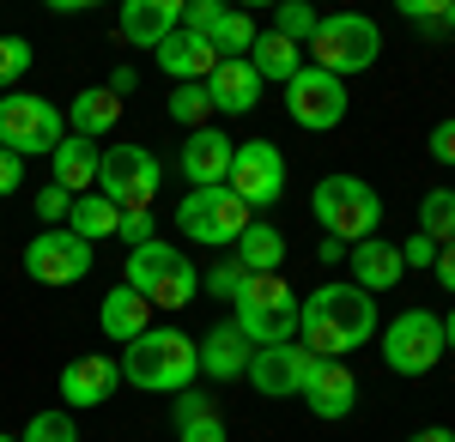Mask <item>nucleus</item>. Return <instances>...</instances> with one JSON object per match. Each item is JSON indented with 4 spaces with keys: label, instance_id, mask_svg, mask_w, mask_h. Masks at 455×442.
Masks as SVG:
<instances>
[{
    "label": "nucleus",
    "instance_id": "nucleus-1",
    "mask_svg": "<svg viewBox=\"0 0 455 442\" xmlns=\"http://www.w3.org/2000/svg\"><path fill=\"white\" fill-rule=\"evenodd\" d=\"M377 340V297L358 285H315L298 309V345H310L315 358H347L358 345Z\"/></svg>",
    "mask_w": 455,
    "mask_h": 442
},
{
    "label": "nucleus",
    "instance_id": "nucleus-2",
    "mask_svg": "<svg viewBox=\"0 0 455 442\" xmlns=\"http://www.w3.org/2000/svg\"><path fill=\"white\" fill-rule=\"evenodd\" d=\"M122 382L128 388H140V394H182V388H195V370H201V351L188 334H176V328H146L140 340L122 345Z\"/></svg>",
    "mask_w": 455,
    "mask_h": 442
},
{
    "label": "nucleus",
    "instance_id": "nucleus-3",
    "mask_svg": "<svg viewBox=\"0 0 455 442\" xmlns=\"http://www.w3.org/2000/svg\"><path fill=\"white\" fill-rule=\"evenodd\" d=\"M231 309H237L231 321L243 328V340L261 351V345H291L298 340V309H304V297L285 285L280 272H243Z\"/></svg>",
    "mask_w": 455,
    "mask_h": 442
},
{
    "label": "nucleus",
    "instance_id": "nucleus-4",
    "mask_svg": "<svg viewBox=\"0 0 455 442\" xmlns=\"http://www.w3.org/2000/svg\"><path fill=\"white\" fill-rule=\"evenodd\" d=\"M310 212H315V225H322L328 237L352 249V242L377 237V225H383V194H377L364 176H322L315 194H310Z\"/></svg>",
    "mask_w": 455,
    "mask_h": 442
},
{
    "label": "nucleus",
    "instance_id": "nucleus-5",
    "mask_svg": "<svg viewBox=\"0 0 455 442\" xmlns=\"http://www.w3.org/2000/svg\"><path fill=\"white\" fill-rule=\"evenodd\" d=\"M122 285H134L152 309H182L195 297V261L176 249V242H140V249H128V267H122Z\"/></svg>",
    "mask_w": 455,
    "mask_h": 442
},
{
    "label": "nucleus",
    "instance_id": "nucleus-6",
    "mask_svg": "<svg viewBox=\"0 0 455 442\" xmlns=\"http://www.w3.org/2000/svg\"><path fill=\"white\" fill-rule=\"evenodd\" d=\"M68 139V115L36 91H6L0 98V152L12 158H55V146Z\"/></svg>",
    "mask_w": 455,
    "mask_h": 442
},
{
    "label": "nucleus",
    "instance_id": "nucleus-7",
    "mask_svg": "<svg viewBox=\"0 0 455 442\" xmlns=\"http://www.w3.org/2000/svg\"><path fill=\"white\" fill-rule=\"evenodd\" d=\"M310 55H315L322 73L347 79V73L377 67L383 31H377V19H364V12H322V25H315V36H310Z\"/></svg>",
    "mask_w": 455,
    "mask_h": 442
},
{
    "label": "nucleus",
    "instance_id": "nucleus-8",
    "mask_svg": "<svg viewBox=\"0 0 455 442\" xmlns=\"http://www.w3.org/2000/svg\"><path fill=\"white\" fill-rule=\"evenodd\" d=\"M249 225V206L231 194V188H188L182 206H176V231L188 242H201V249H237Z\"/></svg>",
    "mask_w": 455,
    "mask_h": 442
},
{
    "label": "nucleus",
    "instance_id": "nucleus-9",
    "mask_svg": "<svg viewBox=\"0 0 455 442\" xmlns=\"http://www.w3.org/2000/svg\"><path fill=\"white\" fill-rule=\"evenodd\" d=\"M158 182H164V164L146 146H128V139L104 146V158H98V194H109L122 212H152Z\"/></svg>",
    "mask_w": 455,
    "mask_h": 442
},
{
    "label": "nucleus",
    "instance_id": "nucleus-10",
    "mask_svg": "<svg viewBox=\"0 0 455 442\" xmlns=\"http://www.w3.org/2000/svg\"><path fill=\"white\" fill-rule=\"evenodd\" d=\"M443 358V315L431 309H407L383 328V364L395 375H425Z\"/></svg>",
    "mask_w": 455,
    "mask_h": 442
},
{
    "label": "nucleus",
    "instance_id": "nucleus-11",
    "mask_svg": "<svg viewBox=\"0 0 455 442\" xmlns=\"http://www.w3.org/2000/svg\"><path fill=\"white\" fill-rule=\"evenodd\" d=\"M225 188L249 206V212H261V206H274L285 194V158L274 139H243L237 152H231V176H225Z\"/></svg>",
    "mask_w": 455,
    "mask_h": 442
},
{
    "label": "nucleus",
    "instance_id": "nucleus-12",
    "mask_svg": "<svg viewBox=\"0 0 455 442\" xmlns=\"http://www.w3.org/2000/svg\"><path fill=\"white\" fill-rule=\"evenodd\" d=\"M347 103H352L347 98V79H334V73H322V67H298V79L285 85V109H291V122L310 128V134L340 128Z\"/></svg>",
    "mask_w": 455,
    "mask_h": 442
},
{
    "label": "nucleus",
    "instance_id": "nucleus-13",
    "mask_svg": "<svg viewBox=\"0 0 455 442\" xmlns=\"http://www.w3.org/2000/svg\"><path fill=\"white\" fill-rule=\"evenodd\" d=\"M182 31L207 36L219 61H249V49H255V19L225 6V0H188L182 6Z\"/></svg>",
    "mask_w": 455,
    "mask_h": 442
},
{
    "label": "nucleus",
    "instance_id": "nucleus-14",
    "mask_svg": "<svg viewBox=\"0 0 455 442\" xmlns=\"http://www.w3.org/2000/svg\"><path fill=\"white\" fill-rule=\"evenodd\" d=\"M315 358L310 345H261L255 358H249V388L255 394H267V400H285V394H304L310 388V375H315Z\"/></svg>",
    "mask_w": 455,
    "mask_h": 442
},
{
    "label": "nucleus",
    "instance_id": "nucleus-15",
    "mask_svg": "<svg viewBox=\"0 0 455 442\" xmlns=\"http://www.w3.org/2000/svg\"><path fill=\"white\" fill-rule=\"evenodd\" d=\"M25 272L36 285H79L92 272V242H79L61 225V231H43V237L25 242Z\"/></svg>",
    "mask_w": 455,
    "mask_h": 442
},
{
    "label": "nucleus",
    "instance_id": "nucleus-16",
    "mask_svg": "<svg viewBox=\"0 0 455 442\" xmlns=\"http://www.w3.org/2000/svg\"><path fill=\"white\" fill-rule=\"evenodd\" d=\"M152 61H158V73H164V79H176V85H207L212 67H219L212 43H207V36H195V31H182V25H176V31L152 49Z\"/></svg>",
    "mask_w": 455,
    "mask_h": 442
},
{
    "label": "nucleus",
    "instance_id": "nucleus-17",
    "mask_svg": "<svg viewBox=\"0 0 455 442\" xmlns=\"http://www.w3.org/2000/svg\"><path fill=\"white\" fill-rule=\"evenodd\" d=\"M231 134L225 128H195V134L182 139V176H188V188H225V176H231Z\"/></svg>",
    "mask_w": 455,
    "mask_h": 442
},
{
    "label": "nucleus",
    "instance_id": "nucleus-18",
    "mask_svg": "<svg viewBox=\"0 0 455 442\" xmlns=\"http://www.w3.org/2000/svg\"><path fill=\"white\" fill-rule=\"evenodd\" d=\"M347 267L358 272L352 285H358V291H371V297L407 279V261H401V242H388L383 231H377V237H364V242H352V249H347Z\"/></svg>",
    "mask_w": 455,
    "mask_h": 442
},
{
    "label": "nucleus",
    "instance_id": "nucleus-19",
    "mask_svg": "<svg viewBox=\"0 0 455 442\" xmlns=\"http://www.w3.org/2000/svg\"><path fill=\"white\" fill-rule=\"evenodd\" d=\"M116 388H122V364L116 358H73L68 370H61V400H68V412L104 406Z\"/></svg>",
    "mask_w": 455,
    "mask_h": 442
},
{
    "label": "nucleus",
    "instance_id": "nucleus-20",
    "mask_svg": "<svg viewBox=\"0 0 455 442\" xmlns=\"http://www.w3.org/2000/svg\"><path fill=\"white\" fill-rule=\"evenodd\" d=\"M195 351H201V375H212V382H237V375H249V358H255V345L243 340L237 321H212L207 340L195 345Z\"/></svg>",
    "mask_w": 455,
    "mask_h": 442
},
{
    "label": "nucleus",
    "instance_id": "nucleus-21",
    "mask_svg": "<svg viewBox=\"0 0 455 442\" xmlns=\"http://www.w3.org/2000/svg\"><path fill=\"white\" fill-rule=\"evenodd\" d=\"M304 406L315 412V418H347L352 406H358V375L340 364V358H322L310 375V388H304Z\"/></svg>",
    "mask_w": 455,
    "mask_h": 442
},
{
    "label": "nucleus",
    "instance_id": "nucleus-22",
    "mask_svg": "<svg viewBox=\"0 0 455 442\" xmlns=\"http://www.w3.org/2000/svg\"><path fill=\"white\" fill-rule=\"evenodd\" d=\"M182 25V0H128L122 6V43L128 49H158Z\"/></svg>",
    "mask_w": 455,
    "mask_h": 442
},
{
    "label": "nucleus",
    "instance_id": "nucleus-23",
    "mask_svg": "<svg viewBox=\"0 0 455 442\" xmlns=\"http://www.w3.org/2000/svg\"><path fill=\"white\" fill-rule=\"evenodd\" d=\"M109 128H122V98H116L109 85H85V91L68 103V134H79V139L98 146Z\"/></svg>",
    "mask_w": 455,
    "mask_h": 442
},
{
    "label": "nucleus",
    "instance_id": "nucleus-24",
    "mask_svg": "<svg viewBox=\"0 0 455 442\" xmlns=\"http://www.w3.org/2000/svg\"><path fill=\"white\" fill-rule=\"evenodd\" d=\"M207 98L219 115H249L255 103H261V79H255V67L249 61H219L207 79Z\"/></svg>",
    "mask_w": 455,
    "mask_h": 442
},
{
    "label": "nucleus",
    "instance_id": "nucleus-25",
    "mask_svg": "<svg viewBox=\"0 0 455 442\" xmlns=\"http://www.w3.org/2000/svg\"><path fill=\"white\" fill-rule=\"evenodd\" d=\"M98 158H104V152H98L92 139L68 134L61 146H55V158H49V164H55L49 182H55V188H68L73 201H79V194H92V188H98Z\"/></svg>",
    "mask_w": 455,
    "mask_h": 442
},
{
    "label": "nucleus",
    "instance_id": "nucleus-26",
    "mask_svg": "<svg viewBox=\"0 0 455 442\" xmlns=\"http://www.w3.org/2000/svg\"><path fill=\"white\" fill-rule=\"evenodd\" d=\"M98 328H104L109 340H122V345L140 340L146 328H152V304H146L134 285H116V291L104 297V309H98Z\"/></svg>",
    "mask_w": 455,
    "mask_h": 442
},
{
    "label": "nucleus",
    "instance_id": "nucleus-27",
    "mask_svg": "<svg viewBox=\"0 0 455 442\" xmlns=\"http://www.w3.org/2000/svg\"><path fill=\"white\" fill-rule=\"evenodd\" d=\"M249 67H255V79L267 85V79H280V85H291L298 79V43L280 31H255V49H249Z\"/></svg>",
    "mask_w": 455,
    "mask_h": 442
},
{
    "label": "nucleus",
    "instance_id": "nucleus-28",
    "mask_svg": "<svg viewBox=\"0 0 455 442\" xmlns=\"http://www.w3.org/2000/svg\"><path fill=\"white\" fill-rule=\"evenodd\" d=\"M68 231H73L79 242H104V237H116V231H122V206L92 188V194H79V201H73Z\"/></svg>",
    "mask_w": 455,
    "mask_h": 442
},
{
    "label": "nucleus",
    "instance_id": "nucleus-29",
    "mask_svg": "<svg viewBox=\"0 0 455 442\" xmlns=\"http://www.w3.org/2000/svg\"><path fill=\"white\" fill-rule=\"evenodd\" d=\"M237 267L243 272H280L285 267V237L274 225H249L237 237Z\"/></svg>",
    "mask_w": 455,
    "mask_h": 442
},
{
    "label": "nucleus",
    "instance_id": "nucleus-30",
    "mask_svg": "<svg viewBox=\"0 0 455 442\" xmlns=\"http://www.w3.org/2000/svg\"><path fill=\"white\" fill-rule=\"evenodd\" d=\"M419 237H431L437 249L455 242V188H431L419 201Z\"/></svg>",
    "mask_w": 455,
    "mask_h": 442
},
{
    "label": "nucleus",
    "instance_id": "nucleus-31",
    "mask_svg": "<svg viewBox=\"0 0 455 442\" xmlns=\"http://www.w3.org/2000/svg\"><path fill=\"white\" fill-rule=\"evenodd\" d=\"M31 73V43L12 31H0V98L6 91H19V79Z\"/></svg>",
    "mask_w": 455,
    "mask_h": 442
},
{
    "label": "nucleus",
    "instance_id": "nucleus-32",
    "mask_svg": "<svg viewBox=\"0 0 455 442\" xmlns=\"http://www.w3.org/2000/svg\"><path fill=\"white\" fill-rule=\"evenodd\" d=\"M207 115H212L207 85H176V91H171V122H182L188 134H195V128H207Z\"/></svg>",
    "mask_w": 455,
    "mask_h": 442
},
{
    "label": "nucleus",
    "instance_id": "nucleus-33",
    "mask_svg": "<svg viewBox=\"0 0 455 442\" xmlns=\"http://www.w3.org/2000/svg\"><path fill=\"white\" fill-rule=\"evenodd\" d=\"M315 25H322V12H315L310 0H285L280 12H274V31H280V36H291V43H310V36H315Z\"/></svg>",
    "mask_w": 455,
    "mask_h": 442
},
{
    "label": "nucleus",
    "instance_id": "nucleus-34",
    "mask_svg": "<svg viewBox=\"0 0 455 442\" xmlns=\"http://www.w3.org/2000/svg\"><path fill=\"white\" fill-rule=\"evenodd\" d=\"M19 442H79V424L68 412H36L31 424L19 430Z\"/></svg>",
    "mask_w": 455,
    "mask_h": 442
},
{
    "label": "nucleus",
    "instance_id": "nucleus-35",
    "mask_svg": "<svg viewBox=\"0 0 455 442\" xmlns=\"http://www.w3.org/2000/svg\"><path fill=\"white\" fill-rule=\"evenodd\" d=\"M68 212H73L68 188H55V182H43V188H36V218H43L49 231H61V225H68Z\"/></svg>",
    "mask_w": 455,
    "mask_h": 442
},
{
    "label": "nucleus",
    "instance_id": "nucleus-36",
    "mask_svg": "<svg viewBox=\"0 0 455 442\" xmlns=\"http://www.w3.org/2000/svg\"><path fill=\"white\" fill-rule=\"evenodd\" d=\"M176 442H231V430H225L219 412H212V418H182V424H176Z\"/></svg>",
    "mask_w": 455,
    "mask_h": 442
},
{
    "label": "nucleus",
    "instance_id": "nucleus-37",
    "mask_svg": "<svg viewBox=\"0 0 455 442\" xmlns=\"http://www.w3.org/2000/svg\"><path fill=\"white\" fill-rule=\"evenodd\" d=\"M401 19L425 25V36H443V0H401Z\"/></svg>",
    "mask_w": 455,
    "mask_h": 442
},
{
    "label": "nucleus",
    "instance_id": "nucleus-38",
    "mask_svg": "<svg viewBox=\"0 0 455 442\" xmlns=\"http://www.w3.org/2000/svg\"><path fill=\"white\" fill-rule=\"evenodd\" d=\"M237 285H243V267H237V261H212V267H207V291H212V297H225V304H231V297H237Z\"/></svg>",
    "mask_w": 455,
    "mask_h": 442
},
{
    "label": "nucleus",
    "instance_id": "nucleus-39",
    "mask_svg": "<svg viewBox=\"0 0 455 442\" xmlns=\"http://www.w3.org/2000/svg\"><path fill=\"white\" fill-rule=\"evenodd\" d=\"M152 231H158L152 212H122V231H116V237L128 242V249H140V242H152Z\"/></svg>",
    "mask_w": 455,
    "mask_h": 442
},
{
    "label": "nucleus",
    "instance_id": "nucleus-40",
    "mask_svg": "<svg viewBox=\"0 0 455 442\" xmlns=\"http://www.w3.org/2000/svg\"><path fill=\"white\" fill-rule=\"evenodd\" d=\"M425 152H431L437 164H455V115H450V122H437V128H431V139H425Z\"/></svg>",
    "mask_w": 455,
    "mask_h": 442
},
{
    "label": "nucleus",
    "instance_id": "nucleus-41",
    "mask_svg": "<svg viewBox=\"0 0 455 442\" xmlns=\"http://www.w3.org/2000/svg\"><path fill=\"white\" fill-rule=\"evenodd\" d=\"M401 261H407V267H431V261H437V242L413 231V237L401 242Z\"/></svg>",
    "mask_w": 455,
    "mask_h": 442
},
{
    "label": "nucleus",
    "instance_id": "nucleus-42",
    "mask_svg": "<svg viewBox=\"0 0 455 442\" xmlns=\"http://www.w3.org/2000/svg\"><path fill=\"white\" fill-rule=\"evenodd\" d=\"M19 188H25V158L0 152V201H6V194H19Z\"/></svg>",
    "mask_w": 455,
    "mask_h": 442
},
{
    "label": "nucleus",
    "instance_id": "nucleus-43",
    "mask_svg": "<svg viewBox=\"0 0 455 442\" xmlns=\"http://www.w3.org/2000/svg\"><path fill=\"white\" fill-rule=\"evenodd\" d=\"M431 272H437V285H443V291H455V242H443V249H437Z\"/></svg>",
    "mask_w": 455,
    "mask_h": 442
},
{
    "label": "nucleus",
    "instance_id": "nucleus-44",
    "mask_svg": "<svg viewBox=\"0 0 455 442\" xmlns=\"http://www.w3.org/2000/svg\"><path fill=\"white\" fill-rule=\"evenodd\" d=\"M134 85H140V73H134V67H116V73H109V91H116V98H128Z\"/></svg>",
    "mask_w": 455,
    "mask_h": 442
},
{
    "label": "nucleus",
    "instance_id": "nucleus-45",
    "mask_svg": "<svg viewBox=\"0 0 455 442\" xmlns=\"http://www.w3.org/2000/svg\"><path fill=\"white\" fill-rule=\"evenodd\" d=\"M407 442H455V430H443V424H425V430H413Z\"/></svg>",
    "mask_w": 455,
    "mask_h": 442
},
{
    "label": "nucleus",
    "instance_id": "nucleus-46",
    "mask_svg": "<svg viewBox=\"0 0 455 442\" xmlns=\"http://www.w3.org/2000/svg\"><path fill=\"white\" fill-rule=\"evenodd\" d=\"M443 351H455V309L443 315Z\"/></svg>",
    "mask_w": 455,
    "mask_h": 442
},
{
    "label": "nucleus",
    "instance_id": "nucleus-47",
    "mask_svg": "<svg viewBox=\"0 0 455 442\" xmlns=\"http://www.w3.org/2000/svg\"><path fill=\"white\" fill-rule=\"evenodd\" d=\"M443 36H455V0H443Z\"/></svg>",
    "mask_w": 455,
    "mask_h": 442
},
{
    "label": "nucleus",
    "instance_id": "nucleus-48",
    "mask_svg": "<svg viewBox=\"0 0 455 442\" xmlns=\"http://www.w3.org/2000/svg\"><path fill=\"white\" fill-rule=\"evenodd\" d=\"M0 442H19V437H6V430H0Z\"/></svg>",
    "mask_w": 455,
    "mask_h": 442
}]
</instances>
